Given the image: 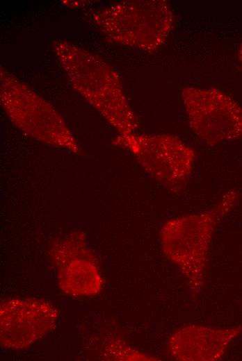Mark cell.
Here are the masks:
<instances>
[{
  "instance_id": "10",
  "label": "cell",
  "mask_w": 242,
  "mask_h": 361,
  "mask_svg": "<svg viewBox=\"0 0 242 361\" xmlns=\"http://www.w3.org/2000/svg\"><path fill=\"white\" fill-rule=\"evenodd\" d=\"M109 347L111 349L110 353L113 355V358L116 360H154L150 355L141 353L138 351H135L127 346L121 340L112 342Z\"/></svg>"
},
{
  "instance_id": "4",
  "label": "cell",
  "mask_w": 242,
  "mask_h": 361,
  "mask_svg": "<svg viewBox=\"0 0 242 361\" xmlns=\"http://www.w3.org/2000/svg\"><path fill=\"white\" fill-rule=\"evenodd\" d=\"M114 144L130 151L142 167L169 191L182 192L195 160L192 148L169 135H120Z\"/></svg>"
},
{
  "instance_id": "3",
  "label": "cell",
  "mask_w": 242,
  "mask_h": 361,
  "mask_svg": "<svg viewBox=\"0 0 242 361\" xmlns=\"http://www.w3.org/2000/svg\"><path fill=\"white\" fill-rule=\"evenodd\" d=\"M96 20L111 40L153 51L170 33L175 15L167 1H124L106 8Z\"/></svg>"
},
{
  "instance_id": "11",
  "label": "cell",
  "mask_w": 242,
  "mask_h": 361,
  "mask_svg": "<svg viewBox=\"0 0 242 361\" xmlns=\"http://www.w3.org/2000/svg\"><path fill=\"white\" fill-rule=\"evenodd\" d=\"M238 55H239V60L242 65V43L239 47Z\"/></svg>"
},
{
  "instance_id": "2",
  "label": "cell",
  "mask_w": 242,
  "mask_h": 361,
  "mask_svg": "<svg viewBox=\"0 0 242 361\" xmlns=\"http://www.w3.org/2000/svg\"><path fill=\"white\" fill-rule=\"evenodd\" d=\"M66 46L72 58L59 44L55 47L70 58L61 54L63 64L74 87L120 133L128 135L138 129V119L129 106L116 73L102 60L70 44Z\"/></svg>"
},
{
  "instance_id": "6",
  "label": "cell",
  "mask_w": 242,
  "mask_h": 361,
  "mask_svg": "<svg viewBox=\"0 0 242 361\" xmlns=\"http://www.w3.org/2000/svg\"><path fill=\"white\" fill-rule=\"evenodd\" d=\"M12 82L15 92L1 90V99L13 123L43 142L76 152L74 140L58 114L25 85L14 79Z\"/></svg>"
},
{
  "instance_id": "8",
  "label": "cell",
  "mask_w": 242,
  "mask_h": 361,
  "mask_svg": "<svg viewBox=\"0 0 242 361\" xmlns=\"http://www.w3.org/2000/svg\"><path fill=\"white\" fill-rule=\"evenodd\" d=\"M242 333V326L218 328L191 324L175 330L168 349L173 358L186 361H213L223 358L232 341Z\"/></svg>"
},
{
  "instance_id": "9",
  "label": "cell",
  "mask_w": 242,
  "mask_h": 361,
  "mask_svg": "<svg viewBox=\"0 0 242 361\" xmlns=\"http://www.w3.org/2000/svg\"><path fill=\"white\" fill-rule=\"evenodd\" d=\"M60 289L72 296H90L98 294L103 278L88 249L58 266Z\"/></svg>"
},
{
  "instance_id": "7",
  "label": "cell",
  "mask_w": 242,
  "mask_h": 361,
  "mask_svg": "<svg viewBox=\"0 0 242 361\" xmlns=\"http://www.w3.org/2000/svg\"><path fill=\"white\" fill-rule=\"evenodd\" d=\"M58 309L38 298H9L0 305V341L10 349H24L54 329Z\"/></svg>"
},
{
  "instance_id": "5",
  "label": "cell",
  "mask_w": 242,
  "mask_h": 361,
  "mask_svg": "<svg viewBox=\"0 0 242 361\" xmlns=\"http://www.w3.org/2000/svg\"><path fill=\"white\" fill-rule=\"evenodd\" d=\"M188 124L205 144L216 145L242 137V106L215 88L186 87L182 91Z\"/></svg>"
},
{
  "instance_id": "1",
  "label": "cell",
  "mask_w": 242,
  "mask_h": 361,
  "mask_svg": "<svg viewBox=\"0 0 242 361\" xmlns=\"http://www.w3.org/2000/svg\"><path fill=\"white\" fill-rule=\"evenodd\" d=\"M240 194L227 192L210 210L172 218L161 228L159 237L165 255L178 267L193 294L204 285L209 252L216 227L238 203Z\"/></svg>"
}]
</instances>
